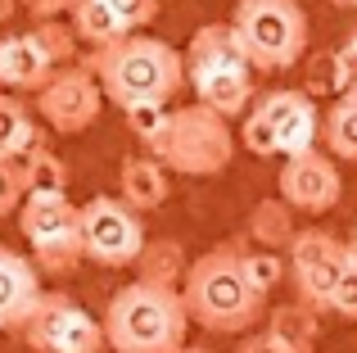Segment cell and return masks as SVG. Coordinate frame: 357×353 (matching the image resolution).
Listing matches in <instances>:
<instances>
[{
	"mask_svg": "<svg viewBox=\"0 0 357 353\" xmlns=\"http://www.w3.org/2000/svg\"><path fill=\"white\" fill-rule=\"evenodd\" d=\"M86 63H91V73L100 77L105 96L114 100L118 109L145 105V100L167 105V100H176V91L190 82L185 54H176V45L158 41V36H140V32L122 36V41L105 45V50H91Z\"/></svg>",
	"mask_w": 357,
	"mask_h": 353,
	"instance_id": "cell-1",
	"label": "cell"
},
{
	"mask_svg": "<svg viewBox=\"0 0 357 353\" xmlns=\"http://www.w3.org/2000/svg\"><path fill=\"white\" fill-rule=\"evenodd\" d=\"M181 299L190 308V322L218 336H244L253 322H262V303L267 294L253 290L244 276L240 245H218L190 263V276L181 285Z\"/></svg>",
	"mask_w": 357,
	"mask_h": 353,
	"instance_id": "cell-2",
	"label": "cell"
},
{
	"mask_svg": "<svg viewBox=\"0 0 357 353\" xmlns=\"http://www.w3.org/2000/svg\"><path fill=\"white\" fill-rule=\"evenodd\" d=\"M190 331V308L181 290L131 281L109 299L105 336L114 353H181Z\"/></svg>",
	"mask_w": 357,
	"mask_h": 353,
	"instance_id": "cell-3",
	"label": "cell"
},
{
	"mask_svg": "<svg viewBox=\"0 0 357 353\" xmlns=\"http://www.w3.org/2000/svg\"><path fill=\"white\" fill-rule=\"evenodd\" d=\"M167 172L181 176H218L236 159L231 118H222L208 105H181L167 114V127L145 145Z\"/></svg>",
	"mask_w": 357,
	"mask_h": 353,
	"instance_id": "cell-4",
	"label": "cell"
},
{
	"mask_svg": "<svg viewBox=\"0 0 357 353\" xmlns=\"http://www.w3.org/2000/svg\"><path fill=\"white\" fill-rule=\"evenodd\" d=\"M231 27L253 68L285 73L307 50V14L298 9V0H240Z\"/></svg>",
	"mask_w": 357,
	"mask_h": 353,
	"instance_id": "cell-5",
	"label": "cell"
},
{
	"mask_svg": "<svg viewBox=\"0 0 357 353\" xmlns=\"http://www.w3.org/2000/svg\"><path fill=\"white\" fill-rule=\"evenodd\" d=\"M18 227L32 245L36 272L45 276H68L86 258V249H82V209L68 195H27L23 209H18Z\"/></svg>",
	"mask_w": 357,
	"mask_h": 353,
	"instance_id": "cell-6",
	"label": "cell"
},
{
	"mask_svg": "<svg viewBox=\"0 0 357 353\" xmlns=\"http://www.w3.org/2000/svg\"><path fill=\"white\" fill-rule=\"evenodd\" d=\"M145 227L140 213L122 195H96L82 204V249L100 267H136L145 249Z\"/></svg>",
	"mask_w": 357,
	"mask_h": 353,
	"instance_id": "cell-7",
	"label": "cell"
},
{
	"mask_svg": "<svg viewBox=\"0 0 357 353\" xmlns=\"http://www.w3.org/2000/svg\"><path fill=\"white\" fill-rule=\"evenodd\" d=\"M23 340L36 353H105L109 345L105 322H96L82 303H73L59 290L41 294L32 317L23 322Z\"/></svg>",
	"mask_w": 357,
	"mask_h": 353,
	"instance_id": "cell-8",
	"label": "cell"
},
{
	"mask_svg": "<svg viewBox=\"0 0 357 353\" xmlns=\"http://www.w3.org/2000/svg\"><path fill=\"white\" fill-rule=\"evenodd\" d=\"M105 87H100V77L91 73V63H68V68H59L50 82H45L41 91H36V114H41L45 127H54V132L73 136V132H86L91 123L100 118V109H105Z\"/></svg>",
	"mask_w": 357,
	"mask_h": 353,
	"instance_id": "cell-9",
	"label": "cell"
},
{
	"mask_svg": "<svg viewBox=\"0 0 357 353\" xmlns=\"http://www.w3.org/2000/svg\"><path fill=\"white\" fill-rule=\"evenodd\" d=\"M349 267V245L321 227H303L289 245V276L298 285V299L317 313H331V294Z\"/></svg>",
	"mask_w": 357,
	"mask_h": 353,
	"instance_id": "cell-10",
	"label": "cell"
},
{
	"mask_svg": "<svg viewBox=\"0 0 357 353\" xmlns=\"http://www.w3.org/2000/svg\"><path fill=\"white\" fill-rule=\"evenodd\" d=\"M344 195V176L335 168V154H321V150H307V154H294L285 159L280 168V200L298 213H326L335 209Z\"/></svg>",
	"mask_w": 357,
	"mask_h": 353,
	"instance_id": "cell-11",
	"label": "cell"
},
{
	"mask_svg": "<svg viewBox=\"0 0 357 353\" xmlns=\"http://www.w3.org/2000/svg\"><path fill=\"white\" fill-rule=\"evenodd\" d=\"M253 109H262L276 132V145L285 159L294 154H307L317 150V136H321V118H317V105L307 91H267Z\"/></svg>",
	"mask_w": 357,
	"mask_h": 353,
	"instance_id": "cell-12",
	"label": "cell"
},
{
	"mask_svg": "<svg viewBox=\"0 0 357 353\" xmlns=\"http://www.w3.org/2000/svg\"><path fill=\"white\" fill-rule=\"evenodd\" d=\"M41 272L32 258L0 249V331H23L32 308L41 303Z\"/></svg>",
	"mask_w": 357,
	"mask_h": 353,
	"instance_id": "cell-13",
	"label": "cell"
},
{
	"mask_svg": "<svg viewBox=\"0 0 357 353\" xmlns=\"http://www.w3.org/2000/svg\"><path fill=\"white\" fill-rule=\"evenodd\" d=\"M236 68H253L249 54H244L240 36L231 23H204L190 36V50H185V73L190 82L213 77V73H236Z\"/></svg>",
	"mask_w": 357,
	"mask_h": 353,
	"instance_id": "cell-14",
	"label": "cell"
},
{
	"mask_svg": "<svg viewBox=\"0 0 357 353\" xmlns=\"http://www.w3.org/2000/svg\"><path fill=\"white\" fill-rule=\"evenodd\" d=\"M54 73L59 68H54L50 54L36 45L32 32H14V36L0 41V87H9V91H41Z\"/></svg>",
	"mask_w": 357,
	"mask_h": 353,
	"instance_id": "cell-15",
	"label": "cell"
},
{
	"mask_svg": "<svg viewBox=\"0 0 357 353\" xmlns=\"http://www.w3.org/2000/svg\"><path fill=\"white\" fill-rule=\"evenodd\" d=\"M118 186H122V200H127L136 213L158 209V204H167V195H172V176H167V168L154 159V154H136V159H122Z\"/></svg>",
	"mask_w": 357,
	"mask_h": 353,
	"instance_id": "cell-16",
	"label": "cell"
},
{
	"mask_svg": "<svg viewBox=\"0 0 357 353\" xmlns=\"http://www.w3.org/2000/svg\"><path fill=\"white\" fill-rule=\"evenodd\" d=\"M267 336L276 340L280 349H289V353H312L317 340H321V313L307 308L303 299L298 303H280V308L267 313Z\"/></svg>",
	"mask_w": 357,
	"mask_h": 353,
	"instance_id": "cell-17",
	"label": "cell"
},
{
	"mask_svg": "<svg viewBox=\"0 0 357 353\" xmlns=\"http://www.w3.org/2000/svg\"><path fill=\"white\" fill-rule=\"evenodd\" d=\"M136 281H149V285H163V290H181L185 276H190V258H185V245L181 240H145L136 258Z\"/></svg>",
	"mask_w": 357,
	"mask_h": 353,
	"instance_id": "cell-18",
	"label": "cell"
},
{
	"mask_svg": "<svg viewBox=\"0 0 357 353\" xmlns=\"http://www.w3.org/2000/svg\"><path fill=\"white\" fill-rule=\"evenodd\" d=\"M41 145H45V132L32 123L27 105L18 96H0V159L14 163L23 154L41 150Z\"/></svg>",
	"mask_w": 357,
	"mask_h": 353,
	"instance_id": "cell-19",
	"label": "cell"
},
{
	"mask_svg": "<svg viewBox=\"0 0 357 353\" xmlns=\"http://www.w3.org/2000/svg\"><path fill=\"white\" fill-rule=\"evenodd\" d=\"M294 213L298 209H289L285 200H262V204H253L244 236H249L258 249H276V254H280V249H289V245H294V236H298Z\"/></svg>",
	"mask_w": 357,
	"mask_h": 353,
	"instance_id": "cell-20",
	"label": "cell"
},
{
	"mask_svg": "<svg viewBox=\"0 0 357 353\" xmlns=\"http://www.w3.org/2000/svg\"><path fill=\"white\" fill-rule=\"evenodd\" d=\"M68 18H73V32H77V41H86L91 50H105V45H114V41H122V36H131L127 23L114 14V5H109V0H77Z\"/></svg>",
	"mask_w": 357,
	"mask_h": 353,
	"instance_id": "cell-21",
	"label": "cell"
},
{
	"mask_svg": "<svg viewBox=\"0 0 357 353\" xmlns=\"http://www.w3.org/2000/svg\"><path fill=\"white\" fill-rule=\"evenodd\" d=\"M14 168L23 172L27 195H68V181H73V176H68V163H63L50 145H41V150L14 159Z\"/></svg>",
	"mask_w": 357,
	"mask_h": 353,
	"instance_id": "cell-22",
	"label": "cell"
},
{
	"mask_svg": "<svg viewBox=\"0 0 357 353\" xmlns=\"http://www.w3.org/2000/svg\"><path fill=\"white\" fill-rule=\"evenodd\" d=\"M321 141L335 159L357 163V96H340L321 118Z\"/></svg>",
	"mask_w": 357,
	"mask_h": 353,
	"instance_id": "cell-23",
	"label": "cell"
},
{
	"mask_svg": "<svg viewBox=\"0 0 357 353\" xmlns=\"http://www.w3.org/2000/svg\"><path fill=\"white\" fill-rule=\"evenodd\" d=\"M32 36H36V45L50 54L54 68H68V63H77V32H73V23L45 18V23L32 27Z\"/></svg>",
	"mask_w": 357,
	"mask_h": 353,
	"instance_id": "cell-24",
	"label": "cell"
},
{
	"mask_svg": "<svg viewBox=\"0 0 357 353\" xmlns=\"http://www.w3.org/2000/svg\"><path fill=\"white\" fill-rule=\"evenodd\" d=\"M240 263H244V276L253 281V290L258 294H271L280 281H285V258L276 254V249H240Z\"/></svg>",
	"mask_w": 357,
	"mask_h": 353,
	"instance_id": "cell-25",
	"label": "cell"
},
{
	"mask_svg": "<svg viewBox=\"0 0 357 353\" xmlns=\"http://www.w3.org/2000/svg\"><path fill=\"white\" fill-rule=\"evenodd\" d=\"M167 114H172V109H167V105H154V100H145V105H127V109H122V118H127V132L136 136L140 145H149L158 132H163V127H167Z\"/></svg>",
	"mask_w": 357,
	"mask_h": 353,
	"instance_id": "cell-26",
	"label": "cell"
},
{
	"mask_svg": "<svg viewBox=\"0 0 357 353\" xmlns=\"http://www.w3.org/2000/svg\"><path fill=\"white\" fill-rule=\"evenodd\" d=\"M240 145H244L249 154H258V159H271V154H280L276 132H271V123H267V114H262V109H249V114H244Z\"/></svg>",
	"mask_w": 357,
	"mask_h": 353,
	"instance_id": "cell-27",
	"label": "cell"
},
{
	"mask_svg": "<svg viewBox=\"0 0 357 353\" xmlns=\"http://www.w3.org/2000/svg\"><path fill=\"white\" fill-rule=\"evenodd\" d=\"M303 91L307 96H335L340 100V63H335V50L307 59V87Z\"/></svg>",
	"mask_w": 357,
	"mask_h": 353,
	"instance_id": "cell-28",
	"label": "cell"
},
{
	"mask_svg": "<svg viewBox=\"0 0 357 353\" xmlns=\"http://www.w3.org/2000/svg\"><path fill=\"white\" fill-rule=\"evenodd\" d=\"M23 200H27L23 172H18L14 163L0 159V218H5V213H18V209H23Z\"/></svg>",
	"mask_w": 357,
	"mask_h": 353,
	"instance_id": "cell-29",
	"label": "cell"
},
{
	"mask_svg": "<svg viewBox=\"0 0 357 353\" xmlns=\"http://www.w3.org/2000/svg\"><path fill=\"white\" fill-rule=\"evenodd\" d=\"M331 313L357 322V263H353V258H349V267H344L340 285H335V294H331Z\"/></svg>",
	"mask_w": 357,
	"mask_h": 353,
	"instance_id": "cell-30",
	"label": "cell"
},
{
	"mask_svg": "<svg viewBox=\"0 0 357 353\" xmlns=\"http://www.w3.org/2000/svg\"><path fill=\"white\" fill-rule=\"evenodd\" d=\"M109 5L127 23V32H140V27H149L158 18V0H109Z\"/></svg>",
	"mask_w": 357,
	"mask_h": 353,
	"instance_id": "cell-31",
	"label": "cell"
},
{
	"mask_svg": "<svg viewBox=\"0 0 357 353\" xmlns=\"http://www.w3.org/2000/svg\"><path fill=\"white\" fill-rule=\"evenodd\" d=\"M335 63H340V96H357V45H340Z\"/></svg>",
	"mask_w": 357,
	"mask_h": 353,
	"instance_id": "cell-32",
	"label": "cell"
},
{
	"mask_svg": "<svg viewBox=\"0 0 357 353\" xmlns=\"http://www.w3.org/2000/svg\"><path fill=\"white\" fill-rule=\"evenodd\" d=\"M73 5H77V0H23V9L36 18V23H45V18H59V14H73Z\"/></svg>",
	"mask_w": 357,
	"mask_h": 353,
	"instance_id": "cell-33",
	"label": "cell"
},
{
	"mask_svg": "<svg viewBox=\"0 0 357 353\" xmlns=\"http://www.w3.org/2000/svg\"><path fill=\"white\" fill-rule=\"evenodd\" d=\"M240 353H289V349H280L276 340H271L267 331H262V336H249V340H244V345H240Z\"/></svg>",
	"mask_w": 357,
	"mask_h": 353,
	"instance_id": "cell-34",
	"label": "cell"
},
{
	"mask_svg": "<svg viewBox=\"0 0 357 353\" xmlns=\"http://www.w3.org/2000/svg\"><path fill=\"white\" fill-rule=\"evenodd\" d=\"M23 5V0H0V23H9V18H14V9Z\"/></svg>",
	"mask_w": 357,
	"mask_h": 353,
	"instance_id": "cell-35",
	"label": "cell"
},
{
	"mask_svg": "<svg viewBox=\"0 0 357 353\" xmlns=\"http://www.w3.org/2000/svg\"><path fill=\"white\" fill-rule=\"evenodd\" d=\"M349 258H353V263H357V231H353V236H349Z\"/></svg>",
	"mask_w": 357,
	"mask_h": 353,
	"instance_id": "cell-36",
	"label": "cell"
},
{
	"mask_svg": "<svg viewBox=\"0 0 357 353\" xmlns=\"http://www.w3.org/2000/svg\"><path fill=\"white\" fill-rule=\"evenodd\" d=\"M331 5H340V9H357V0H331Z\"/></svg>",
	"mask_w": 357,
	"mask_h": 353,
	"instance_id": "cell-37",
	"label": "cell"
},
{
	"mask_svg": "<svg viewBox=\"0 0 357 353\" xmlns=\"http://www.w3.org/2000/svg\"><path fill=\"white\" fill-rule=\"evenodd\" d=\"M181 353H208V349H190V345H185V349H181Z\"/></svg>",
	"mask_w": 357,
	"mask_h": 353,
	"instance_id": "cell-38",
	"label": "cell"
},
{
	"mask_svg": "<svg viewBox=\"0 0 357 353\" xmlns=\"http://www.w3.org/2000/svg\"><path fill=\"white\" fill-rule=\"evenodd\" d=\"M349 41H353V45H357V23H353V36H349Z\"/></svg>",
	"mask_w": 357,
	"mask_h": 353,
	"instance_id": "cell-39",
	"label": "cell"
}]
</instances>
